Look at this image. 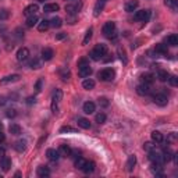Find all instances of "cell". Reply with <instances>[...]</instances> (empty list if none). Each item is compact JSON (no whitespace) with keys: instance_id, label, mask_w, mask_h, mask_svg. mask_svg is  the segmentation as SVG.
<instances>
[{"instance_id":"cell-1","label":"cell","mask_w":178,"mask_h":178,"mask_svg":"<svg viewBox=\"0 0 178 178\" xmlns=\"http://www.w3.org/2000/svg\"><path fill=\"white\" fill-rule=\"evenodd\" d=\"M97 77H99V79H102V81L110 82V81H113V79H114L115 73H114V70H113V68H105V70L99 71Z\"/></svg>"},{"instance_id":"cell-2","label":"cell","mask_w":178,"mask_h":178,"mask_svg":"<svg viewBox=\"0 0 178 178\" xmlns=\"http://www.w3.org/2000/svg\"><path fill=\"white\" fill-rule=\"evenodd\" d=\"M103 34L106 38H114L115 36V22L113 21H107L103 25Z\"/></svg>"},{"instance_id":"cell-3","label":"cell","mask_w":178,"mask_h":178,"mask_svg":"<svg viewBox=\"0 0 178 178\" xmlns=\"http://www.w3.org/2000/svg\"><path fill=\"white\" fill-rule=\"evenodd\" d=\"M81 8H82V3L74 2V3H70V4L66 6V13L68 14V16H77Z\"/></svg>"},{"instance_id":"cell-4","label":"cell","mask_w":178,"mask_h":178,"mask_svg":"<svg viewBox=\"0 0 178 178\" xmlns=\"http://www.w3.org/2000/svg\"><path fill=\"white\" fill-rule=\"evenodd\" d=\"M134 18L136 20V21H149L150 18V10H139L135 13V16H134Z\"/></svg>"},{"instance_id":"cell-5","label":"cell","mask_w":178,"mask_h":178,"mask_svg":"<svg viewBox=\"0 0 178 178\" xmlns=\"http://www.w3.org/2000/svg\"><path fill=\"white\" fill-rule=\"evenodd\" d=\"M153 102H155L157 106H166L168 103V97L166 93H156L155 96H153Z\"/></svg>"},{"instance_id":"cell-6","label":"cell","mask_w":178,"mask_h":178,"mask_svg":"<svg viewBox=\"0 0 178 178\" xmlns=\"http://www.w3.org/2000/svg\"><path fill=\"white\" fill-rule=\"evenodd\" d=\"M38 11H39V6H38L36 3H32V4H29V6H26V7H25L24 14L29 17V16H35Z\"/></svg>"},{"instance_id":"cell-7","label":"cell","mask_w":178,"mask_h":178,"mask_svg":"<svg viewBox=\"0 0 178 178\" xmlns=\"http://www.w3.org/2000/svg\"><path fill=\"white\" fill-rule=\"evenodd\" d=\"M29 57V50L26 47H20L17 52V60L18 61H25Z\"/></svg>"},{"instance_id":"cell-8","label":"cell","mask_w":178,"mask_h":178,"mask_svg":"<svg viewBox=\"0 0 178 178\" xmlns=\"http://www.w3.org/2000/svg\"><path fill=\"white\" fill-rule=\"evenodd\" d=\"M136 93L141 95V96H146V95L150 93V87L146 84H141L136 87Z\"/></svg>"},{"instance_id":"cell-9","label":"cell","mask_w":178,"mask_h":178,"mask_svg":"<svg viewBox=\"0 0 178 178\" xmlns=\"http://www.w3.org/2000/svg\"><path fill=\"white\" fill-rule=\"evenodd\" d=\"M18 79H20V75H18V74L7 75V77H4V78L0 79V85H7V84H10V82H16V81H18Z\"/></svg>"},{"instance_id":"cell-10","label":"cell","mask_w":178,"mask_h":178,"mask_svg":"<svg viewBox=\"0 0 178 178\" xmlns=\"http://www.w3.org/2000/svg\"><path fill=\"white\" fill-rule=\"evenodd\" d=\"M53 56H54L53 49H50V47H43L42 49V60L49 61V60H52L53 59Z\"/></svg>"},{"instance_id":"cell-11","label":"cell","mask_w":178,"mask_h":178,"mask_svg":"<svg viewBox=\"0 0 178 178\" xmlns=\"http://www.w3.org/2000/svg\"><path fill=\"white\" fill-rule=\"evenodd\" d=\"M71 148L68 146V145H60V148H59V155L61 157H70L71 156Z\"/></svg>"},{"instance_id":"cell-12","label":"cell","mask_w":178,"mask_h":178,"mask_svg":"<svg viewBox=\"0 0 178 178\" xmlns=\"http://www.w3.org/2000/svg\"><path fill=\"white\" fill-rule=\"evenodd\" d=\"M138 0H128V2L125 3V11L127 13H132V11L136 10V7H138Z\"/></svg>"},{"instance_id":"cell-13","label":"cell","mask_w":178,"mask_h":178,"mask_svg":"<svg viewBox=\"0 0 178 178\" xmlns=\"http://www.w3.org/2000/svg\"><path fill=\"white\" fill-rule=\"evenodd\" d=\"M59 10H60V6L56 4V3H47L43 7L44 13H54V11H59Z\"/></svg>"},{"instance_id":"cell-14","label":"cell","mask_w":178,"mask_h":178,"mask_svg":"<svg viewBox=\"0 0 178 178\" xmlns=\"http://www.w3.org/2000/svg\"><path fill=\"white\" fill-rule=\"evenodd\" d=\"M36 174H38V177H49L50 176V170H49V167H46V166H39V167L36 168Z\"/></svg>"},{"instance_id":"cell-15","label":"cell","mask_w":178,"mask_h":178,"mask_svg":"<svg viewBox=\"0 0 178 178\" xmlns=\"http://www.w3.org/2000/svg\"><path fill=\"white\" fill-rule=\"evenodd\" d=\"M141 81H142V84L150 85L153 81H155V77H153V74H150V73H145L141 75Z\"/></svg>"},{"instance_id":"cell-16","label":"cell","mask_w":178,"mask_h":178,"mask_svg":"<svg viewBox=\"0 0 178 178\" xmlns=\"http://www.w3.org/2000/svg\"><path fill=\"white\" fill-rule=\"evenodd\" d=\"M0 167H2L3 171H8L11 167V159H8V157H3L2 160H0Z\"/></svg>"},{"instance_id":"cell-17","label":"cell","mask_w":178,"mask_h":178,"mask_svg":"<svg viewBox=\"0 0 178 178\" xmlns=\"http://www.w3.org/2000/svg\"><path fill=\"white\" fill-rule=\"evenodd\" d=\"M46 156L49 160H52V162H56V160L60 157V155H59V150L56 149H47L46 150Z\"/></svg>"},{"instance_id":"cell-18","label":"cell","mask_w":178,"mask_h":178,"mask_svg":"<svg viewBox=\"0 0 178 178\" xmlns=\"http://www.w3.org/2000/svg\"><path fill=\"white\" fill-rule=\"evenodd\" d=\"M149 159L152 160L153 163H160V164H163V156L157 152H153V150L149 152Z\"/></svg>"},{"instance_id":"cell-19","label":"cell","mask_w":178,"mask_h":178,"mask_svg":"<svg viewBox=\"0 0 178 178\" xmlns=\"http://www.w3.org/2000/svg\"><path fill=\"white\" fill-rule=\"evenodd\" d=\"M135 164H136V157L134 156V155L128 156V160H127V164H125L127 171H132L134 167H135Z\"/></svg>"},{"instance_id":"cell-20","label":"cell","mask_w":178,"mask_h":178,"mask_svg":"<svg viewBox=\"0 0 178 178\" xmlns=\"http://www.w3.org/2000/svg\"><path fill=\"white\" fill-rule=\"evenodd\" d=\"M166 43H167L168 46H177L178 44V36L176 34L168 35V36L166 38Z\"/></svg>"},{"instance_id":"cell-21","label":"cell","mask_w":178,"mask_h":178,"mask_svg":"<svg viewBox=\"0 0 178 178\" xmlns=\"http://www.w3.org/2000/svg\"><path fill=\"white\" fill-rule=\"evenodd\" d=\"M92 74V68L87 66V67H84V68H79L78 70V75L81 77V78H87V77H89Z\"/></svg>"},{"instance_id":"cell-22","label":"cell","mask_w":178,"mask_h":178,"mask_svg":"<svg viewBox=\"0 0 178 178\" xmlns=\"http://www.w3.org/2000/svg\"><path fill=\"white\" fill-rule=\"evenodd\" d=\"M93 50H95V52L99 53L100 56H106V54H107V46H106V44H103V43L96 44Z\"/></svg>"},{"instance_id":"cell-23","label":"cell","mask_w":178,"mask_h":178,"mask_svg":"<svg viewBox=\"0 0 178 178\" xmlns=\"http://www.w3.org/2000/svg\"><path fill=\"white\" fill-rule=\"evenodd\" d=\"M14 149H16L17 152L22 153L24 150L26 149V142L25 141H17L16 143H14Z\"/></svg>"},{"instance_id":"cell-24","label":"cell","mask_w":178,"mask_h":178,"mask_svg":"<svg viewBox=\"0 0 178 178\" xmlns=\"http://www.w3.org/2000/svg\"><path fill=\"white\" fill-rule=\"evenodd\" d=\"M95 103L93 102H87L84 103V113H87V114H92V113L95 111Z\"/></svg>"},{"instance_id":"cell-25","label":"cell","mask_w":178,"mask_h":178,"mask_svg":"<svg viewBox=\"0 0 178 178\" xmlns=\"http://www.w3.org/2000/svg\"><path fill=\"white\" fill-rule=\"evenodd\" d=\"M59 74H60V78L63 79V81H67V79L70 78V75H71L70 70H68V68H66V67L60 68V70H59Z\"/></svg>"},{"instance_id":"cell-26","label":"cell","mask_w":178,"mask_h":178,"mask_svg":"<svg viewBox=\"0 0 178 178\" xmlns=\"http://www.w3.org/2000/svg\"><path fill=\"white\" fill-rule=\"evenodd\" d=\"M8 131H10L11 135H20L21 134V127L18 125V124H11L10 127H8Z\"/></svg>"},{"instance_id":"cell-27","label":"cell","mask_w":178,"mask_h":178,"mask_svg":"<svg viewBox=\"0 0 178 178\" xmlns=\"http://www.w3.org/2000/svg\"><path fill=\"white\" fill-rule=\"evenodd\" d=\"M61 25H63V20L60 17H53L50 20V26H53V28H60Z\"/></svg>"},{"instance_id":"cell-28","label":"cell","mask_w":178,"mask_h":178,"mask_svg":"<svg viewBox=\"0 0 178 178\" xmlns=\"http://www.w3.org/2000/svg\"><path fill=\"white\" fill-rule=\"evenodd\" d=\"M105 3L106 2H103V0H97L96 6H95V17H97L100 13H102L103 7H105Z\"/></svg>"},{"instance_id":"cell-29","label":"cell","mask_w":178,"mask_h":178,"mask_svg":"<svg viewBox=\"0 0 178 178\" xmlns=\"http://www.w3.org/2000/svg\"><path fill=\"white\" fill-rule=\"evenodd\" d=\"M78 127H81L84 129H89L91 128V123H89V120H87V118L81 117V118H78Z\"/></svg>"},{"instance_id":"cell-30","label":"cell","mask_w":178,"mask_h":178,"mask_svg":"<svg viewBox=\"0 0 178 178\" xmlns=\"http://www.w3.org/2000/svg\"><path fill=\"white\" fill-rule=\"evenodd\" d=\"M168 77H170V74H168L167 71H164V70H159V71H157V78H159L162 82L167 81Z\"/></svg>"},{"instance_id":"cell-31","label":"cell","mask_w":178,"mask_h":178,"mask_svg":"<svg viewBox=\"0 0 178 178\" xmlns=\"http://www.w3.org/2000/svg\"><path fill=\"white\" fill-rule=\"evenodd\" d=\"M155 50H156V53H159V54H167V44H163V43H159V44H156V47H155Z\"/></svg>"},{"instance_id":"cell-32","label":"cell","mask_w":178,"mask_h":178,"mask_svg":"<svg viewBox=\"0 0 178 178\" xmlns=\"http://www.w3.org/2000/svg\"><path fill=\"white\" fill-rule=\"evenodd\" d=\"M152 141L156 142V143H162L163 142V134L159 131H153L152 132Z\"/></svg>"},{"instance_id":"cell-33","label":"cell","mask_w":178,"mask_h":178,"mask_svg":"<svg viewBox=\"0 0 178 178\" xmlns=\"http://www.w3.org/2000/svg\"><path fill=\"white\" fill-rule=\"evenodd\" d=\"M95 170V163L93 162H85L84 167H82V171H85V173H92V171Z\"/></svg>"},{"instance_id":"cell-34","label":"cell","mask_w":178,"mask_h":178,"mask_svg":"<svg viewBox=\"0 0 178 178\" xmlns=\"http://www.w3.org/2000/svg\"><path fill=\"white\" fill-rule=\"evenodd\" d=\"M38 24V16L35 14V16H29L28 20H26V26H29V28H32V26H35Z\"/></svg>"},{"instance_id":"cell-35","label":"cell","mask_w":178,"mask_h":178,"mask_svg":"<svg viewBox=\"0 0 178 178\" xmlns=\"http://www.w3.org/2000/svg\"><path fill=\"white\" fill-rule=\"evenodd\" d=\"M49 26H50V21H47V20H43V21L39 22V25H38V29H39L40 32H44V31H47V29H49Z\"/></svg>"},{"instance_id":"cell-36","label":"cell","mask_w":178,"mask_h":178,"mask_svg":"<svg viewBox=\"0 0 178 178\" xmlns=\"http://www.w3.org/2000/svg\"><path fill=\"white\" fill-rule=\"evenodd\" d=\"M82 87H84V89H87V91H91V89L95 88V81L93 79H85L82 82Z\"/></svg>"},{"instance_id":"cell-37","label":"cell","mask_w":178,"mask_h":178,"mask_svg":"<svg viewBox=\"0 0 178 178\" xmlns=\"http://www.w3.org/2000/svg\"><path fill=\"white\" fill-rule=\"evenodd\" d=\"M61 97H63V92H61V89H56V91L53 92V102L59 103L61 100Z\"/></svg>"},{"instance_id":"cell-38","label":"cell","mask_w":178,"mask_h":178,"mask_svg":"<svg viewBox=\"0 0 178 178\" xmlns=\"http://www.w3.org/2000/svg\"><path fill=\"white\" fill-rule=\"evenodd\" d=\"M95 121H96L97 124L106 123V114H105V113H97V114L95 115Z\"/></svg>"},{"instance_id":"cell-39","label":"cell","mask_w":178,"mask_h":178,"mask_svg":"<svg viewBox=\"0 0 178 178\" xmlns=\"http://www.w3.org/2000/svg\"><path fill=\"white\" fill-rule=\"evenodd\" d=\"M92 34H93V28H89L87 31V35H85L84 40H82V44H88V42L92 39Z\"/></svg>"},{"instance_id":"cell-40","label":"cell","mask_w":178,"mask_h":178,"mask_svg":"<svg viewBox=\"0 0 178 178\" xmlns=\"http://www.w3.org/2000/svg\"><path fill=\"white\" fill-rule=\"evenodd\" d=\"M85 162H87V160H85V159H82L81 156H79V157H77V159H75V167H77V168H79V170H82V167H84Z\"/></svg>"},{"instance_id":"cell-41","label":"cell","mask_w":178,"mask_h":178,"mask_svg":"<svg viewBox=\"0 0 178 178\" xmlns=\"http://www.w3.org/2000/svg\"><path fill=\"white\" fill-rule=\"evenodd\" d=\"M60 132H61V134H66V132L75 134V132H77V129H75V128H73V127H70V125H64V127H61V128H60Z\"/></svg>"},{"instance_id":"cell-42","label":"cell","mask_w":178,"mask_h":178,"mask_svg":"<svg viewBox=\"0 0 178 178\" xmlns=\"http://www.w3.org/2000/svg\"><path fill=\"white\" fill-rule=\"evenodd\" d=\"M89 57H91L92 60H95V61H99V60H102V59H103V56H100L97 52H95V50H92V52L89 53Z\"/></svg>"},{"instance_id":"cell-43","label":"cell","mask_w":178,"mask_h":178,"mask_svg":"<svg viewBox=\"0 0 178 178\" xmlns=\"http://www.w3.org/2000/svg\"><path fill=\"white\" fill-rule=\"evenodd\" d=\"M10 17V11L6 8H0V20H7Z\"/></svg>"},{"instance_id":"cell-44","label":"cell","mask_w":178,"mask_h":178,"mask_svg":"<svg viewBox=\"0 0 178 178\" xmlns=\"http://www.w3.org/2000/svg\"><path fill=\"white\" fill-rule=\"evenodd\" d=\"M29 66H31L32 70H38V68H40V61L38 59H34V60H31Z\"/></svg>"},{"instance_id":"cell-45","label":"cell","mask_w":178,"mask_h":178,"mask_svg":"<svg viewBox=\"0 0 178 178\" xmlns=\"http://www.w3.org/2000/svg\"><path fill=\"white\" fill-rule=\"evenodd\" d=\"M118 54H120V59L123 60V63L124 64H127V54H125V52H124V49H121V47H118Z\"/></svg>"},{"instance_id":"cell-46","label":"cell","mask_w":178,"mask_h":178,"mask_svg":"<svg viewBox=\"0 0 178 178\" xmlns=\"http://www.w3.org/2000/svg\"><path fill=\"white\" fill-rule=\"evenodd\" d=\"M87 66H89V60L87 57H82L81 60L78 61V68H84V67H87Z\"/></svg>"},{"instance_id":"cell-47","label":"cell","mask_w":178,"mask_h":178,"mask_svg":"<svg viewBox=\"0 0 178 178\" xmlns=\"http://www.w3.org/2000/svg\"><path fill=\"white\" fill-rule=\"evenodd\" d=\"M143 149L146 150V152H152V150H155V145H153L152 142H145Z\"/></svg>"},{"instance_id":"cell-48","label":"cell","mask_w":178,"mask_h":178,"mask_svg":"<svg viewBox=\"0 0 178 178\" xmlns=\"http://www.w3.org/2000/svg\"><path fill=\"white\" fill-rule=\"evenodd\" d=\"M167 81L170 82L171 87H177V85H178V79H177V77H176V75H170V77H168Z\"/></svg>"},{"instance_id":"cell-49","label":"cell","mask_w":178,"mask_h":178,"mask_svg":"<svg viewBox=\"0 0 178 178\" xmlns=\"http://www.w3.org/2000/svg\"><path fill=\"white\" fill-rule=\"evenodd\" d=\"M166 6H168V7H171L173 10H176L177 8V0H164Z\"/></svg>"},{"instance_id":"cell-50","label":"cell","mask_w":178,"mask_h":178,"mask_svg":"<svg viewBox=\"0 0 178 178\" xmlns=\"http://www.w3.org/2000/svg\"><path fill=\"white\" fill-rule=\"evenodd\" d=\"M6 115H7L8 118H14L17 115V111H16V109H8L7 111H6Z\"/></svg>"},{"instance_id":"cell-51","label":"cell","mask_w":178,"mask_h":178,"mask_svg":"<svg viewBox=\"0 0 178 178\" xmlns=\"http://www.w3.org/2000/svg\"><path fill=\"white\" fill-rule=\"evenodd\" d=\"M99 106H102V107H107L109 106L107 97H99Z\"/></svg>"},{"instance_id":"cell-52","label":"cell","mask_w":178,"mask_h":178,"mask_svg":"<svg viewBox=\"0 0 178 178\" xmlns=\"http://www.w3.org/2000/svg\"><path fill=\"white\" fill-rule=\"evenodd\" d=\"M42 85H43V79H42V78L38 79L36 84H35V91H36V92H40V91H42Z\"/></svg>"},{"instance_id":"cell-53","label":"cell","mask_w":178,"mask_h":178,"mask_svg":"<svg viewBox=\"0 0 178 178\" xmlns=\"http://www.w3.org/2000/svg\"><path fill=\"white\" fill-rule=\"evenodd\" d=\"M67 22L68 24H75L77 22V16H70L67 18Z\"/></svg>"},{"instance_id":"cell-54","label":"cell","mask_w":178,"mask_h":178,"mask_svg":"<svg viewBox=\"0 0 178 178\" xmlns=\"http://www.w3.org/2000/svg\"><path fill=\"white\" fill-rule=\"evenodd\" d=\"M52 111H53V113H57V111H59L57 103H56V102H52Z\"/></svg>"},{"instance_id":"cell-55","label":"cell","mask_w":178,"mask_h":178,"mask_svg":"<svg viewBox=\"0 0 178 178\" xmlns=\"http://www.w3.org/2000/svg\"><path fill=\"white\" fill-rule=\"evenodd\" d=\"M67 35L64 34V32H60V34H57L56 35V39H64V38H66Z\"/></svg>"},{"instance_id":"cell-56","label":"cell","mask_w":178,"mask_h":178,"mask_svg":"<svg viewBox=\"0 0 178 178\" xmlns=\"http://www.w3.org/2000/svg\"><path fill=\"white\" fill-rule=\"evenodd\" d=\"M35 102H36V99L32 97V96H29L28 99H26V103H28V105H32V103H35Z\"/></svg>"},{"instance_id":"cell-57","label":"cell","mask_w":178,"mask_h":178,"mask_svg":"<svg viewBox=\"0 0 178 178\" xmlns=\"http://www.w3.org/2000/svg\"><path fill=\"white\" fill-rule=\"evenodd\" d=\"M6 103H7V99L4 96H0V106H4Z\"/></svg>"},{"instance_id":"cell-58","label":"cell","mask_w":178,"mask_h":178,"mask_svg":"<svg viewBox=\"0 0 178 178\" xmlns=\"http://www.w3.org/2000/svg\"><path fill=\"white\" fill-rule=\"evenodd\" d=\"M4 156H6V149L4 148H0V160H2Z\"/></svg>"},{"instance_id":"cell-59","label":"cell","mask_w":178,"mask_h":178,"mask_svg":"<svg viewBox=\"0 0 178 178\" xmlns=\"http://www.w3.org/2000/svg\"><path fill=\"white\" fill-rule=\"evenodd\" d=\"M4 139H6V135L0 131V143H3V142H4Z\"/></svg>"},{"instance_id":"cell-60","label":"cell","mask_w":178,"mask_h":178,"mask_svg":"<svg viewBox=\"0 0 178 178\" xmlns=\"http://www.w3.org/2000/svg\"><path fill=\"white\" fill-rule=\"evenodd\" d=\"M0 131H3V124L0 123Z\"/></svg>"},{"instance_id":"cell-61","label":"cell","mask_w":178,"mask_h":178,"mask_svg":"<svg viewBox=\"0 0 178 178\" xmlns=\"http://www.w3.org/2000/svg\"><path fill=\"white\" fill-rule=\"evenodd\" d=\"M66 2H67V0H66ZM68 2H74V0H68Z\"/></svg>"},{"instance_id":"cell-62","label":"cell","mask_w":178,"mask_h":178,"mask_svg":"<svg viewBox=\"0 0 178 178\" xmlns=\"http://www.w3.org/2000/svg\"><path fill=\"white\" fill-rule=\"evenodd\" d=\"M103 2H107V0H103Z\"/></svg>"},{"instance_id":"cell-63","label":"cell","mask_w":178,"mask_h":178,"mask_svg":"<svg viewBox=\"0 0 178 178\" xmlns=\"http://www.w3.org/2000/svg\"><path fill=\"white\" fill-rule=\"evenodd\" d=\"M42 2H44V0H42Z\"/></svg>"}]
</instances>
